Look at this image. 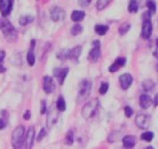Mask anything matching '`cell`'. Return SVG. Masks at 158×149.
I'll list each match as a JSON object with an SVG mask.
<instances>
[{
  "label": "cell",
  "instance_id": "cell-1",
  "mask_svg": "<svg viewBox=\"0 0 158 149\" xmlns=\"http://www.w3.org/2000/svg\"><path fill=\"white\" fill-rule=\"evenodd\" d=\"M98 107H99V102L97 98H94L90 102L86 103L81 110V114L84 116V119L86 120L92 119L93 116L96 114V112L98 111Z\"/></svg>",
  "mask_w": 158,
  "mask_h": 149
},
{
  "label": "cell",
  "instance_id": "cell-2",
  "mask_svg": "<svg viewBox=\"0 0 158 149\" xmlns=\"http://www.w3.org/2000/svg\"><path fill=\"white\" fill-rule=\"evenodd\" d=\"M0 30L2 31L3 35L7 39V41H15L17 39V31L15 27L8 22L7 19L0 20Z\"/></svg>",
  "mask_w": 158,
  "mask_h": 149
},
{
  "label": "cell",
  "instance_id": "cell-3",
  "mask_svg": "<svg viewBox=\"0 0 158 149\" xmlns=\"http://www.w3.org/2000/svg\"><path fill=\"white\" fill-rule=\"evenodd\" d=\"M25 126H18L16 129L14 130L13 132V147L14 148H22V146L24 145V139H25Z\"/></svg>",
  "mask_w": 158,
  "mask_h": 149
},
{
  "label": "cell",
  "instance_id": "cell-4",
  "mask_svg": "<svg viewBox=\"0 0 158 149\" xmlns=\"http://www.w3.org/2000/svg\"><path fill=\"white\" fill-rule=\"evenodd\" d=\"M90 89H92V83L88 79L82 80L81 83H80V90H79L78 96H77V103L84 102L89 96Z\"/></svg>",
  "mask_w": 158,
  "mask_h": 149
},
{
  "label": "cell",
  "instance_id": "cell-5",
  "mask_svg": "<svg viewBox=\"0 0 158 149\" xmlns=\"http://www.w3.org/2000/svg\"><path fill=\"white\" fill-rule=\"evenodd\" d=\"M152 24L150 22V18H145L142 23V30H141V36L145 40H148L152 36Z\"/></svg>",
  "mask_w": 158,
  "mask_h": 149
},
{
  "label": "cell",
  "instance_id": "cell-6",
  "mask_svg": "<svg viewBox=\"0 0 158 149\" xmlns=\"http://www.w3.org/2000/svg\"><path fill=\"white\" fill-rule=\"evenodd\" d=\"M14 0H0V13L3 17H7L11 13Z\"/></svg>",
  "mask_w": 158,
  "mask_h": 149
},
{
  "label": "cell",
  "instance_id": "cell-7",
  "mask_svg": "<svg viewBox=\"0 0 158 149\" xmlns=\"http://www.w3.org/2000/svg\"><path fill=\"white\" fill-rule=\"evenodd\" d=\"M56 89V85L53 81L52 77L50 76H44L43 77V90L46 94H52Z\"/></svg>",
  "mask_w": 158,
  "mask_h": 149
},
{
  "label": "cell",
  "instance_id": "cell-8",
  "mask_svg": "<svg viewBox=\"0 0 158 149\" xmlns=\"http://www.w3.org/2000/svg\"><path fill=\"white\" fill-rule=\"evenodd\" d=\"M59 112L60 111L58 107H54V106L51 107L49 114H48V126H49V128H52L56 123L58 118H59Z\"/></svg>",
  "mask_w": 158,
  "mask_h": 149
},
{
  "label": "cell",
  "instance_id": "cell-9",
  "mask_svg": "<svg viewBox=\"0 0 158 149\" xmlns=\"http://www.w3.org/2000/svg\"><path fill=\"white\" fill-rule=\"evenodd\" d=\"M149 123H150V119L147 114H138L137 118H135V124L138 126V128L140 129H147L149 126Z\"/></svg>",
  "mask_w": 158,
  "mask_h": 149
},
{
  "label": "cell",
  "instance_id": "cell-10",
  "mask_svg": "<svg viewBox=\"0 0 158 149\" xmlns=\"http://www.w3.org/2000/svg\"><path fill=\"white\" fill-rule=\"evenodd\" d=\"M50 17L53 22H60L64 18V10L58 6L53 7L51 9V13H50Z\"/></svg>",
  "mask_w": 158,
  "mask_h": 149
},
{
  "label": "cell",
  "instance_id": "cell-11",
  "mask_svg": "<svg viewBox=\"0 0 158 149\" xmlns=\"http://www.w3.org/2000/svg\"><path fill=\"white\" fill-rule=\"evenodd\" d=\"M68 72H69V69H68V68H56V69L53 70L54 76L58 78V83H59V85H63Z\"/></svg>",
  "mask_w": 158,
  "mask_h": 149
},
{
  "label": "cell",
  "instance_id": "cell-12",
  "mask_svg": "<svg viewBox=\"0 0 158 149\" xmlns=\"http://www.w3.org/2000/svg\"><path fill=\"white\" fill-rule=\"evenodd\" d=\"M34 138H35V130L33 126H31L30 129L27 130V133L24 139V146L26 148H32L34 143Z\"/></svg>",
  "mask_w": 158,
  "mask_h": 149
},
{
  "label": "cell",
  "instance_id": "cell-13",
  "mask_svg": "<svg viewBox=\"0 0 158 149\" xmlns=\"http://www.w3.org/2000/svg\"><path fill=\"white\" fill-rule=\"evenodd\" d=\"M132 81H133V78L130 73H123L122 76H120V84H121L122 89H128L131 86Z\"/></svg>",
  "mask_w": 158,
  "mask_h": 149
},
{
  "label": "cell",
  "instance_id": "cell-14",
  "mask_svg": "<svg viewBox=\"0 0 158 149\" xmlns=\"http://www.w3.org/2000/svg\"><path fill=\"white\" fill-rule=\"evenodd\" d=\"M125 62H127V59H125V58H123V56H121V58H118V59L115 60V62L113 63L112 66L109 68L110 72H115V71H118L121 67L124 66Z\"/></svg>",
  "mask_w": 158,
  "mask_h": 149
},
{
  "label": "cell",
  "instance_id": "cell-15",
  "mask_svg": "<svg viewBox=\"0 0 158 149\" xmlns=\"http://www.w3.org/2000/svg\"><path fill=\"white\" fill-rule=\"evenodd\" d=\"M101 47H94L88 54V60L90 62H96L101 56Z\"/></svg>",
  "mask_w": 158,
  "mask_h": 149
},
{
  "label": "cell",
  "instance_id": "cell-16",
  "mask_svg": "<svg viewBox=\"0 0 158 149\" xmlns=\"http://www.w3.org/2000/svg\"><path fill=\"white\" fill-rule=\"evenodd\" d=\"M122 143L125 148H132V147H135V143H137V138L135 136H125L122 139Z\"/></svg>",
  "mask_w": 158,
  "mask_h": 149
},
{
  "label": "cell",
  "instance_id": "cell-17",
  "mask_svg": "<svg viewBox=\"0 0 158 149\" xmlns=\"http://www.w3.org/2000/svg\"><path fill=\"white\" fill-rule=\"evenodd\" d=\"M34 45H35V41L31 42V48L30 51L27 52V62L30 63V66H34L35 63V54H34Z\"/></svg>",
  "mask_w": 158,
  "mask_h": 149
},
{
  "label": "cell",
  "instance_id": "cell-18",
  "mask_svg": "<svg viewBox=\"0 0 158 149\" xmlns=\"http://www.w3.org/2000/svg\"><path fill=\"white\" fill-rule=\"evenodd\" d=\"M81 49L82 48L80 45L73 48V49L69 50V59L73 60V61H78V58L80 56V53H81Z\"/></svg>",
  "mask_w": 158,
  "mask_h": 149
},
{
  "label": "cell",
  "instance_id": "cell-19",
  "mask_svg": "<svg viewBox=\"0 0 158 149\" xmlns=\"http://www.w3.org/2000/svg\"><path fill=\"white\" fill-rule=\"evenodd\" d=\"M152 104V99L150 98L149 95L142 94L141 96H140V106H141L142 109H148Z\"/></svg>",
  "mask_w": 158,
  "mask_h": 149
},
{
  "label": "cell",
  "instance_id": "cell-20",
  "mask_svg": "<svg viewBox=\"0 0 158 149\" xmlns=\"http://www.w3.org/2000/svg\"><path fill=\"white\" fill-rule=\"evenodd\" d=\"M142 88L145 92H152L155 88V83L150 79H146L142 81Z\"/></svg>",
  "mask_w": 158,
  "mask_h": 149
},
{
  "label": "cell",
  "instance_id": "cell-21",
  "mask_svg": "<svg viewBox=\"0 0 158 149\" xmlns=\"http://www.w3.org/2000/svg\"><path fill=\"white\" fill-rule=\"evenodd\" d=\"M84 17H85V13L80 11V10H75L71 14V19H73V22H80L81 19H84Z\"/></svg>",
  "mask_w": 158,
  "mask_h": 149
},
{
  "label": "cell",
  "instance_id": "cell-22",
  "mask_svg": "<svg viewBox=\"0 0 158 149\" xmlns=\"http://www.w3.org/2000/svg\"><path fill=\"white\" fill-rule=\"evenodd\" d=\"M107 31H109V26L107 25H101V24H98V25L95 26V32L98 35H105Z\"/></svg>",
  "mask_w": 158,
  "mask_h": 149
},
{
  "label": "cell",
  "instance_id": "cell-23",
  "mask_svg": "<svg viewBox=\"0 0 158 149\" xmlns=\"http://www.w3.org/2000/svg\"><path fill=\"white\" fill-rule=\"evenodd\" d=\"M139 9V3L137 0H130V3H129L128 6V10L130 11L131 14L133 13H137Z\"/></svg>",
  "mask_w": 158,
  "mask_h": 149
},
{
  "label": "cell",
  "instance_id": "cell-24",
  "mask_svg": "<svg viewBox=\"0 0 158 149\" xmlns=\"http://www.w3.org/2000/svg\"><path fill=\"white\" fill-rule=\"evenodd\" d=\"M56 56H58V59H59V60L69 59V50H68V49H62L61 51H59V52H58Z\"/></svg>",
  "mask_w": 158,
  "mask_h": 149
},
{
  "label": "cell",
  "instance_id": "cell-25",
  "mask_svg": "<svg viewBox=\"0 0 158 149\" xmlns=\"http://www.w3.org/2000/svg\"><path fill=\"white\" fill-rule=\"evenodd\" d=\"M111 1H112V0H98L97 3H96V8H97V10L105 9L106 7L109 6V3L111 2Z\"/></svg>",
  "mask_w": 158,
  "mask_h": 149
},
{
  "label": "cell",
  "instance_id": "cell-26",
  "mask_svg": "<svg viewBox=\"0 0 158 149\" xmlns=\"http://www.w3.org/2000/svg\"><path fill=\"white\" fill-rule=\"evenodd\" d=\"M56 107L59 109L60 112H63V111H66V101H64V98H63L62 96H60L59 98H58V102H56Z\"/></svg>",
  "mask_w": 158,
  "mask_h": 149
},
{
  "label": "cell",
  "instance_id": "cell-27",
  "mask_svg": "<svg viewBox=\"0 0 158 149\" xmlns=\"http://www.w3.org/2000/svg\"><path fill=\"white\" fill-rule=\"evenodd\" d=\"M73 141H75V136H73V130H69L66 135V140H64V143L66 145H73Z\"/></svg>",
  "mask_w": 158,
  "mask_h": 149
},
{
  "label": "cell",
  "instance_id": "cell-28",
  "mask_svg": "<svg viewBox=\"0 0 158 149\" xmlns=\"http://www.w3.org/2000/svg\"><path fill=\"white\" fill-rule=\"evenodd\" d=\"M34 20V17L32 16H23L19 18V24L22 26H25L27 24H31Z\"/></svg>",
  "mask_w": 158,
  "mask_h": 149
},
{
  "label": "cell",
  "instance_id": "cell-29",
  "mask_svg": "<svg viewBox=\"0 0 158 149\" xmlns=\"http://www.w3.org/2000/svg\"><path fill=\"white\" fill-rule=\"evenodd\" d=\"M130 27H131V25L129 23H124L122 24L121 26H120V28H118V33H120V35H124V34H127L130 31Z\"/></svg>",
  "mask_w": 158,
  "mask_h": 149
},
{
  "label": "cell",
  "instance_id": "cell-30",
  "mask_svg": "<svg viewBox=\"0 0 158 149\" xmlns=\"http://www.w3.org/2000/svg\"><path fill=\"white\" fill-rule=\"evenodd\" d=\"M141 139L143 140V141H148V143H150V141L154 139V133L150 132V131H146V132H143L141 135Z\"/></svg>",
  "mask_w": 158,
  "mask_h": 149
},
{
  "label": "cell",
  "instance_id": "cell-31",
  "mask_svg": "<svg viewBox=\"0 0 158 149\" xmlns=\"http://www.w3.org/2000/svg\"><path fill=\"white\" fill-rule=\"evenodd\" d=\"M146 6L148 8V10L150 11L152 14H155L156 11V3L154 0H147V2H146Z\"/></svg>",
  "mask_w": 158,
  "mask_h": 149
},
{
  "label": "cell",
  "instance_id": "cell-32",
  "mask_svg": "<svg viewBox=\"0 0 158 149\" xmlns=\"http://www.w3.org/2000/svg\"><path fill=\"white\" fill-rule=\"evenodd\" d=\"M82 26L81 25H79V24H76L75 26H73V28H71V34L73 35H78V34H80L82 32Z\"/></svg>",
  "mask_w": 158,
  "mask_h": 149
},
{
  "label": "cell",
  "instance_id": "cell-33",
  "mask_svg": "<svg viewBox=\"0 0 158 149\" xmlns=\"http://www.w3.org/2000/svg\"><path fill=\"white\" fill-rule=\"evenodd\" d=\"M107 90H109V84L103 83L102 85H101V87H99V94H101V95H105Z\"/></svg>",
  "mask_w": 158,
  "mask_h": 149
},
{
  "label": "cell",
  "instance_id": "cell-34",
  "mask_svg": "<svg viewBox=\"0 0 158 149\" xmlns=\"http://www.w3.org/2000/svg\"><path fill=\"white\" fill-rule=\"evenodd\" d=\"M45 136H46V130H45V128H42L41 131H40V133H39V136H37L36 140L37 141H41V140H42Z\"/></svg>",
  "mask_w": 158,
  "mask_h": 149
},
{
  "label": "cell",
  "instance_id": "cell-35",
  "mask_svg": "<svg viewBox=\"0 0 158 149\" xmlns=\"http://www.w3.org/2000/svg\"><path fill=\"white\" fill-rule=\"evenodd\" d=\"M124 113H125V115L128 116V118H130V116H132V114H133V110H132L130 106H125V107H124Z\"/></svg>",
  "mask_w": 158,
  "mask_h": 149
},
{
  "label": "cell",
  "instance_id": "cell-36",
  "mask_svg": "<svg viewBox=\"0 0 158 149\" xmlns=\"http://www.w3.org/2000/svg\"><path fill=\"white\" fill-rule=\"evenodd\" d=\"M90 1H92V0H78V3H79V6L87 7L89 3H90Z\"/></svg>",
  "mask_w": 158,
  "mask_h": 149
},
{
  "label": "cell",
  "instance_id": "cell-37",
  "mask_svg": "<svg viewBox=\"0 0 158 149\" xmlns=\"http://www.w3.org/2000/svg\"><path fill=\"white\" fill-rule=\"evenodd\" d=\"M42 107H41V114L42 115H44L46 113V104H45V101H42Z\"/></svg>",
  "mask_w": 158,
  "mask_h": 149
},
{
  "label": "cell",
  "instance_id": "cell-38",
  "mask_svg": "<svg viewBox=\"0 0 158 149\" xmlns=\"http://www.w3.org/2000/svg\"><path fill=\"white\" fill-rule=\"evenodd\" d=\"M7 126V121H5L3 119H0V130L5 129Z\"/></svg>",
  "mask_w": 158,
  "mask_h": 149
},
{
  "label": "cell",
  "instance_id": "cell-39",
  "mask_svg": "<svg viewBox=\"0 0 158 149\" xmlns=\"http://www.w3.org/2000/svg\"><path fill=\"white\" fill-rule=\"evenodd\" d=\"M24 119L25 120H30L31 119V112L30 111H26L25 114H24Z\"/></svg>",
  "mask_w": 158,
  "mask_h": 149
},
{
  "label": "cell",
  "instance_id": "cell-40",
  "mask_svg": "<svg viewBox=\"0 0 158 149\" xmlns=\"http://www.w3.org/2000/svg\"><path fill=\"white\" fill-rule=\"evenodd\" d=\"M3 59H5V51H2V50H0V63L2 62Z\"/></svg>",
  "mask_w": 158,
  "mask_h": 149
},
{
  "label": "cell",
  "instance_id": "cell-41",
  "mask_svg": "<svg viewBox=\"0 0 158 149\" xmlns=\"http://www.w3.org/2000/svg\"><path fill=\"white\" fill-rule=\"evenodd\" d=\"M154 56H155L156 59H158V45H156V49L154 51Z\"/></svg>",
  "mask_w": 158,
  "mask_h": 149
},
{
  "label": "cell",
  "instance_id": "cell-42",
  "mask_svg": "<svg viewBox=\"0 0 158 149\" xmlns=\"http://www.w3.org/2000/svg\"><path fill=\"white\" fill-rule=\"evenodd\" d=\"M93 47H101V42L99 41H94L93 42Z\"/></svg>",
  "mask_w": 158,
  "mask_h": 149
},
{
  "label": "cell",
  "instance_id": "cell-43",
  "mask_svg": "<svg viewBox=\"0 0 158 149\" xmlns=\"http://www.w3.org/2000/svg\"><path fill=\"white\" fill-rule=\"evenodd\" d=\"M154 105H155V106L158 105V94H156L155 98H154Z\"/></svg>",
  "mask_w": 158,
  "mask_h": 149
},
{
  "label": "cell",
  "instance_id": "cell-44",
  "mask_svg": "<svg viewBox=\"0 0 158 149\" xmlns=\"http://www.w3.org/2000/svg\"><path fill=\"white\" fill-rule=\"evenodd\" d=\"M5 71H6V68H5V67H3L2 64L0 63V73H3Z\"/></svg>",
  "mask_w": 158,
  "mask_h": 149
},
{
  "label": "cell",
  "instance_id": "cell-45",
  "mask_svg": "<svg viewBox=\"0 0 158 149\" xmlns=\"http://www.w3.org/2000/svg\"><path fill=\"white\" fill-rule=\"evenodd\" d=\"M156 70L158 71V63H157V66H156Z\"/></svg>",
  "mask_w": 158,
  "mask_h": 149
}]
</instances>
